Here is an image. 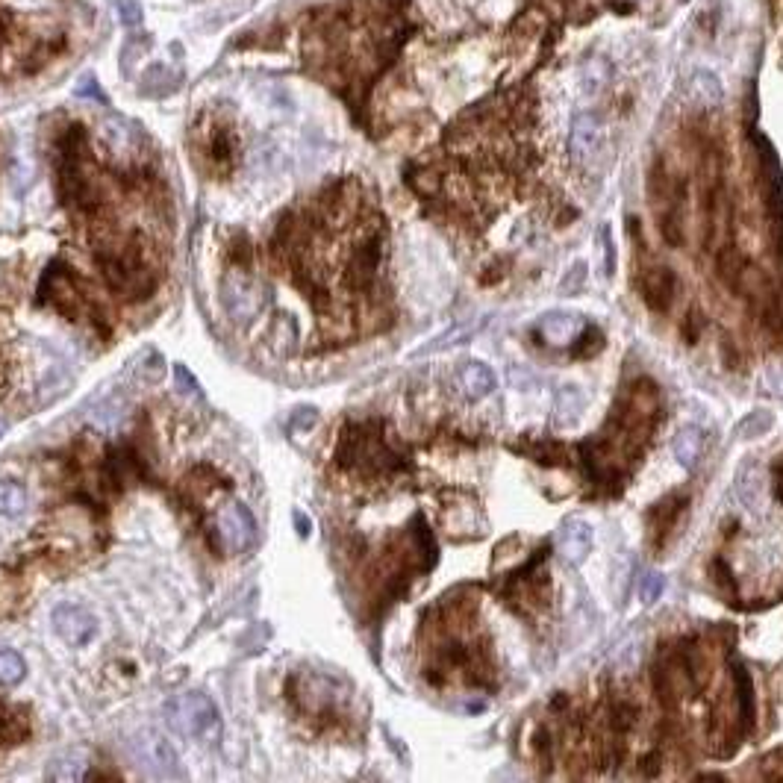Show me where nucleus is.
I'll list each match as a JSON object with an SVG mask.
<instances>
[{"mask_svg":"<svg viewBox=\"0 0 783 783\" xmlns=\"http://www.w3.org/2000/svg\"><path fill=\"white\" fill-rule=\"evenodd\" d=\"M98 262L106 277V286L124 298H139L154 292L159 280V268L148 245L139 236L112 239L98 248Z\"/></svg>","mask_w":783,"mask_h":783,"instance_id":"nucleus-1","label":"nucleus"},{"mask_svg":"<svg viewBox=\"0 0 783 783\" xmlns=\"http://www.w3.org/2000/svg\"><path fill=\"white\" fill-rule=\"evenodd\" d=\"M62 51V33H36L15 15H0V74H36Z\"/></svg>","mask_w":783,"mask_h":783,"instance_id":"nucleus-2","label":"nucleus"},{"mask_svg":"<svg viewBox=\"0 0 783 783\" xmlns=\"http://www.w3.org/2000/svg\"><path fill=\"white\" fill-rule=\"evenodd\" d=\"M339 463L348 471H360V474H386L401 466L395 451L386 445L377 421L354 424L345 430L339 445Z\"/></svg>","mask_w":783,"mask_h":783,"instance_id":"nucleus-3","label":"nucleus"},{"mask_svg":"<svg viewBox=\"0 0 783 783\" xmlns=\"http://www.w3.org/2000/svg\"><path fill=\"white\" fill-rule=\"evenodd\" d=\"M165 725L177 736L186 739H201V742H212L221 733V719L215 704L209 701L204 692H183L165 701L162 707Z\"/></svg>","mask_w":783,"mask_h":783,"instance_id":"nucleus-4","label":"nucleus"},{"mask_svg":"<svg viewBox=\"0 0 783 783\" xmlns=\"http://www.w3.org/2000/svg\"><path fill=\"white\" fill-rule=\"evenodd\" d=\"M195 157L207 168L209 174L224 177L233 171L236 162V130L230 121L207 115L204 124L195 130Z\"/></svg>","mask_w":783,"mask_h":783,"instance_id":"nucleus-5","label":"nucleus"},{"mask_svg":"<svg viewBox=\"0 0 783 783\" xmlns=\"http://www.w3.org/2000/svg\"><path fill=\"white\" fill-rule=\"evenodd\" d=\"M212 536H215V545L218 551H227V554H242L254 545L257 539V522L251 516V510L239 501H227L218 513H215V522H212Z\"/></svg>","mask_w":783,"mask_h":783,"instance_id":"nucleus-6","label":"nucleus"},{"mask_svg":"<svg viewBox=\"0 0 783 783\" xmlns=\"http://www.w3.org/2000/svg\"><path fill=\"white\" fill-rule=\"evenodd\" d=\"M42 301L59 310L65 318H77L86 310V295L80 280L74 277V271L62 268V265H51L45 280H42Z\"/></svg>","mask_w":783,"mask_h":783,"instance_id":"nucleus-7","label":"nucleus"},{"mask_svg":"<svg viewBox=\"0 0 783 783\" xmlns=\"http://www.w3.org/2000/svg\"><path fill=\"white\" fill-rule=\"evenodd\" d=\"M53 630H56V636H59L62 642L80 648V645H86V642L95 636L98 625H95V616L86 613L83 607H77V604H62V607L53 610Z\"/></svg>","mask_w":783,"mask_h":783,"instance_id":"nucleus-8","label":"nucleus"},{"mask_svg":"<svg viewBox=\"0 0 783 783\" xmlns=\"http://www.w3.org/2000/svg\"><path fill=\"white\" fill-rule=\"evenodd\" d=\"M675 298V274L672 268H648L642 277V301L654 313H666Z\"/></svg>","mask_w":783,"mask_h":783,"instance_id":"nucleus-9","label":"nucleus"},{"mask_svg":"<svg viewBox=\"0 0 783 783\" xmlns=\"http://www.w3.org/2000/svg\"><path fill=\"white\" fill-rule=\"evenodd\" d=\"M598 145H601V127H598V118L589 115V112H580L572 121V136H569V148H572V157L580 165H586L589 159L598 154Z\"/></svg>","mask_w":783,"mask_h":783,"instance_id":"nucleus-10","label":"nucleus"},{"mask_svg":"<svg viewBox=\"0 0 783 783\" xmlns=\"http://www.w3.org/2000/svg\"><path fill=\"white\" fill-rule=\"evenodd\" d=\"M560 551H563V557L572 566H580L589 557V551H592V530H589V524L580 522V519H569V522L563 524V530H560Z\"/></svg>","mask_w":783,"mask_h":783,"instance_id":"nucleus-11","label":"nucleus"},{"mask_svg":"<svg viewBox=\"0 0 783 783\" xmlns=\"http://www.w3.org/2000/svg\"><path fill=\"white\" fill-rule=\"evenodd\" d=\"M460 389H463V395H466L469 401L486 398V395L495 389V374H492V368L486 366V363H477V360L466 363V366L460 368Z\"/></svg>","mask_w":783,"mask_h":783,"instance_id":"nucleus-12","label":"nucleus"},{"mask_svg":"<svg viewBox=\"0 0 783 783\" xmlns=\"http://www.w3.org/2000/svg\"><path fill=\"white\" fill-rule=\"evenodd\" d=\"M763 471L754 463H745L736 471V498L748 507V510H760L763 507Z\"/></svg>","mask_w":783,"mask_h":783,"instance_id":"nucleus-13","label":"nucleus"},{"mask_svg":"<svg viewBox=\"0 0 783 783\" xmlns=\"http://www.w3.org/2000/svg\"><path fill=\"white\" fill-rule=\"evenodd\" d=\"M722 83L713 71H695L689 77V101L695 106H716L722 101Z\"/></svg>","mask_w":783,"mask_h":783,"instance_id":"nucleus-14","label":"nucleus"},{"mask_svg":"<svg viewBox=\"0 0 783 783\" xmlns=\"http://www.w3.org/2000/svg\"><path fill=\"white\" fill-rule=\"evenodd\" d=\"M542 333L548 342L554 345H566V342H575L577 336L583 333V321L577 315L569 313H551L545 321H542Z\"/></svg>","mask_w":783,"mask_h":783,"instance_id":"nucleus-15","label":"nucleus"},{"mask_svg":"<svg viewBox=\"0 0 783 783\" xmlns=\"http://www.w3.org/2000/svg\"><path fill=\"white\" fill-rule=\"evenodd\" d=\"M583 395L577 386H563L557 392V401H554V421L557 427H572L577 424V418L583 416Z\"/></svg>","mask_w":783,"mask_h":783,"instance_id":"nucleus-16","label":"nucleus"},{"mask_svg":"<svg viewBox=\"0 0 783 783\" xmlns=\"http://www.w3.org/2000/svg\"><path fill=\"white\" fill-rule=\"evenodd\" d=\"M733 678H736V716H739L742 728L748 731L754 722V686L742 666L733 669Z\"/></svg>","mask_w":783,"mask_h":783,"instance_id":"nucleus-17","label":"nucleus"},{"mask_svg":"<svg viewBox=\"0 0 783 783\" xmlns=\"http://www.w3.org/2000/svg\"><path fill=\"white\" fill-rule=\"evenodd\" d=\"M683 504H686V498H672V501H663L651 513V530H654V542L657 545H663L666 533L672 530V524L678 522V516L683 513Z\"/></svg>","mask_w":783,"mask_h":783,"instance_id":"nucleus-18","label":"nucleus"},{"mask_svg":"<svg viewBox=\"0 0 783 783\" xmlns=\"http://www.w3.org/2000/svg\"><path fill=\"white\" fill-rule=\"evenodd\" d=\"M701 445H704V439H701V433L695 427L680 430L678 439H675V457H678L680 466L692 469L698 463V457H701Z\"/></svg>","mask_w":783,"mask_h":783,"instance_id":"nucleus-19","label":"nucleus"},{"mask_svg":"<svg viewBox=\"0 0 783 783\" xmlns=\"http://www.w3.org/2000/svg\"><path fill=\"white\" fill-rule=\"evenodd\" d=\"M27 507V489L15 480H0V516H21Z\"/></svg>","mask_w":783,"mask_h":783,"instance_id":"nucleus-20","label":"nucleus"},{"mask_svg":"<svg viewBox=\"0 0 783 783\" xmlns=\"http://www.w3.org/2000/svg\"><path fill=\"white\" fill-rule=\"evenodd\" d=\"M486 324V318H480V321H469V324H460V327H454V330H448V333H442L439 336V342H433V345H427L424 348V354L427 351H442V348H451V345H457V342H466L469 336H474L480 327Z\"/></svg>","mask_w":783,"mask_h":783,"instance_id":"nucleus-21","label":"nucleus"},{"mask_svg":"<svg viewBox=\"0 0 783 783\" xmlns=\"http://www.w3.org/2000/svg\"><path fill=\"white\" fill-rule=\"evenodd\" d=\"M27 675V666H24V660L15 654V651H6V648H0V683H6V686H15V683H21Z\"/></svg>","mask_w":783,"mask_h":783,"instance_id":"nucleus-22","label":"nucleus"},{"mask_svg":"<svg viewBox=\"0 0 783 783\" xmlns=\"http://www.w3.org/2000/svg\"><path fill=\"white\" fill-rule=\"evenodd\" d=\"M772 413H766V410H757V413H751V416H745L739 421V427H736V436L739 439H754V436H763L769 427H772Z\"/></svg>","mask_w":783,"mask_h":783,"instance_id":"nucleus-23","label":"nucleus"},{"mask_svg":"<svg viewBox=\"0 0 783 783\" xmlns=\"http://www.w3.org/2000/svg\"><path fill=\"white\" fill-rule=\"evenodd\" d=\"M601 348H604V336H601V330H595V327H583V333L572 342V354L580 357V360L598 354Z\"/></svg>","mask_w":783,"mask_h":783,"instance_id":"nucleus-24","label":"nucleus"},{"mask_svg":"<svg viewBox=\"0 0 783 783\" xmlns=\"http://www.w3.org/2000/svg\"><path fill=\"white\" fill-rule=\"evenodd\" d=\"M660 592H663V577L654 575V572L642 575V583H639V595H642V604H654V601L660 598Z\"/></svg>","mask_w":783,"mask_h":783,"instance_id":"nucleus-25","label":"nucleus"},{"mask_svg":"<svg viewBox=\"0 0 783 783\" xmlns=\"http://www.w3.org/2000/svg\"><path fill=\"white\" fill-rule=\"evenodd\" d=\"M583 280H586V265L583 262H577L575 265V271H569L566 277H563V295H575L577 289L583 286Z\"/></svg>","mask_w":783,"mask_h":783,"instance_id":"nucleus-26","label":"nucleus"},{"mask_svg":"<svg viewBox=\"0 0 783 783\" xmlns=\"http://www.w3.org/2000/svg\"><path fill=\"white\" fill-rule=\"evenodd\" d=\"M118 3V9H121V18H124V24H142V6H139V0H115Z\"/></svg>","mask_w":783,"mask_h":783,"instance_id":"nucleus-27","label":"nucleus"},{"mask_svg":"<svg viewBox=\"0 0 783 783\" xmlns=\"http://www.w3.org/2000/svg\"><path fill=\"white\" fill-rule=\"evenodd\" d=\"M766 380H769L772 392L783 398V366H769V371H766Z\"/></svg>","mask_w":783,"mask_h":783,"instance_id":"nucleus-28","label":"nucleus"},{"mask_svg":"<svg viewBox=\"0 0 783 783\" xmlns=\"http://www.w3.org/2000/svg\"><path fill=\"white\" fill-rule=\"evenodd\" d=\"M3 433H6V421L0 418V436H3Z\"/></svg>","mask_w":783,"mask_h":783,"instance_id":"nucleus-29","label":"nucleus"}]
</instances>
